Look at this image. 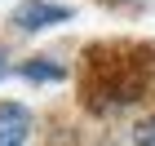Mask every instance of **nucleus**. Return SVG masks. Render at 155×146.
<instances>
[{"label": "nucleus", "mask_w": 155, "mask_h": 146, "mask_svg": "<svg viewBox=\"0 0 155 146\" xmlns=\"http://www.w3.org/2000/svg\"><path fill=\"white\" fill-rule=\"evenodd\" d=\"M71 18H75L71 5H58V0H22L9 13V31L13 36H40V31L62 27V22H71Z\"/></svg>", "instance_id": "f257e3e1"}, {"label": "nucleus", "mask_w": 155, "mask_h": 146, "mask_svg": "<svg viewBox=\"0 0 155 146\" xmlns=\"http://www.w3.org/2000/svg\"><path fill=\"white\" fill-rule=\"evenodd\" d=\"M36 133V111L27 102L0 97V146H27Z\"/></svg>", "instance_id": "f03ea898"}, {"label": "nucleus", "mask_w": 155, "mask_h": 146, "mask_svg": "<svg viewBox=\"0 0 155 146\" xmlns=\"http://www.w3.org/2000/svg\"><path fill=\"white\" fill-rule=\"evenodd\" d=\"M13 75H22L27 84H62V80L71 75V67H67L62 58H53V53H36V58L18 62Z\"/></svg>", "instance_id": "7ed1b4c3"}, {"label": "nucleus", "mask_w": 155, "mask_h": 146, "mask_svg": "<svg viewBox=\"0 0 155 146\" xmlns=\"http://www.w3.org/2000/svg\"><path fill=\"white\" fill-rule=\"evenodd\" d=\"M129 146H155V111H151V115H142V120L133 124Z\"/></svg>", "instance_id": "20e7f679"}, {"label": "nucleus", "mask_w": 155, "mask_h": 146, "mask_svg": "<svg viewBox=\"0 0 155 146\" xmlns=\"http://www.w3.org/2000/svg\"><path fill=\"white\" fill-rule=\"evenodd\" d=\"M5 75H13V67H9V49L0 44V80H5Z\"/></svg>", "instance_id": "39448f33"}, {"label": "nucleus", "mask_w": 155, "mask_h": 146, "mask_svg": "<svg viewBox=\"0 0 155 146\" xmlns=\"http://www.w3.org/2000/svg\"><path fill=\"white\" fill-rule=\"evenodd\" d=\"M111 5H142V0H111Z\"/></svg>", "instance_id": "423d86ee"}]
</instances>
